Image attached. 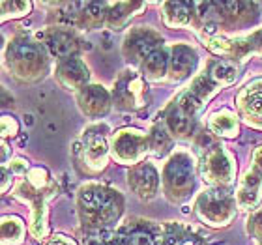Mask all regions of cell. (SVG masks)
<instances>
[{"mask_svg":"<svg viewBox=\"0 0 262 245\" xmlns=\"http://www.w3.org/2000/svg\"><path fill=\"white\" fill-rule=\"evenodd\" d=\"M79 206L82 219L92 227H105L120 217L124 202L116 191L105 185H84L79 193Z\"/></svg>","mask_w":262,"mask_h":245,"instance_id":"6da1fadb","label":"cell"},{"mask_svg":"<svg viewBox=\"0 0 262 245\" xmlns=\"http://www.w3.org/2000/svg\"><path fill=\"white\" fill-rule=\"evenodd\" d=\"M236 196L217 187L201 195L196 202V215L210 227H227L236 215Z\"/></svg>","mask_w":262,"mask_h":245,"instance_id":"7a4b0ae2","label":"cell"},{"mask_svg":"<svg viewBox=\"0 0 262 245\" xmlns=\"http://www.w3.org/2000/svg\"><path fill=\"white\" fill-rule=\"evenodd\" d=\"M165 189L172 198H184L193 189V161L184 152L174 153L165 167Z\"/></svg>","mask_w":262,"mask_h":245,"instance_id":"3957f363","label":"cell"},{"mask_svg":"<svg viewBox=\"0 0 262 245\" xmlns=\"http://www.w3.org/2000/svg\"><path fill=\"white\" fill-rule=\"evenodd\" d=\"M150 141L139 129H120L113 137V158L120 163H139L146 155Z\"/></svg>","mask_w":262,"mask_h":245,"instance_id":"277c9868","label":"cell"},{"mask_svg":"<svg viewBox=\"0 0 262 245\" xmlns=\"http://www.w3.org/2000/svg\"><path fill=\"white\" fill-rule=\"evenodd\" d=\"M202 174L204 180H208L213 185H229L234 180V163L223 148L213 146L204 158L202 163Z\"/></svg>","mask_w":262,"mask_h":245,"instance_id":"5b68a950","label":"cell"},{"mask_svg":"<svg viewBox=\"0 0 262 245\" xmlns=\"http://www.w3.org/2000/svg\"><path fill=\"white\" fill-rule=\"evenodd\" d=\"M8 62L10 65H13L17 75H30L43 65V55L34 43L25 41V39H17L10 47Z\"/></svg>","mask_w":262,"mask_h":245,"instance_id":"8992f818","label":"cell"},{"mask_svg":"<svg viewBox=\"0 0 262 245\" xmlns=\"http://www.w3.org/2000/svg\"><path fill=\"white\" fill-rule=\"evenodd\" d=\"M115 99L122 109H139L146 103V84L141 77L124 75L116 82Z\"/></svg>","mask_w":262,"mask_h":245,"instance_id":"52a82bcc","label":"cell"},{"mask_svg":"<svg viewBox=\"0 0 262 245\" xmlns=\"http://www.w3.org/2000/svg\"><path fill=\"white\" fill-rule=\"evenodd\" d=\"M161 43V38L158 34L152 32V30H144V28H139V30H133L126 38V43H124V55L129 58V60H142V58H148V56L158 51V45Z\"/></svg>","mask_w":262,"mask_h":245,"instance_id":"ba28073f","label":"cell"},{"mask_svg":"<svg viewBox=\"0 0 262 245\" xmlns=\"http://www.w3.org/2000/svg\"><path fill=\"white\" fill-rule=\"evenodd\" d=\"M127 184L141 198H152L158 193L159 176L150 163H139L129 170Z\"/></svg>","mask_w":262,"mask_h":245,"instance_id":"9c48e42d","label":"cell"},{"mask_svg":"<svg viewBox=\"0 0 262 245\" xmlns=\"http://www.w3.org/2000/svg\"><path fill=\"white\" fill-rule=\"evenodd\" d=\"M109 148L105 137L98 129H90L84 135V163L90 170H101L107 163Z\"/></svg>","mask_w":262,"mask_h":245,"instance_id":"30bf717a","label":"cell"},{"mask_svg":"<svg viewBox=\"0 0 262 245\" xmlns=\"http://www.w3.org/2000/svg\"><path fill=\"white\" fill-rule=\"evenodd\" d=\"M56 75H58V81L62 82V86H66L68 90L86 88L84 84L88 82V68L79 58L64 60L58 71H56Z\"/></svg>","mask_w":262,"mask_h":245,"instance_id":"8fae6325","label":"cell"},{"mask_svg":"<svg viewBox=\"0 0 262 245\" xmlns=\"http://www.w3.org/2000/svg\"><path fill=\"white\" fill-rule=\"evenodd\" d=\"M262 195V176L255 170H249L244 178H242L238 191H236V202L240 208L251 210L257 206Z\"/></svg>","mask_w":262,"mask_h":245,"instance_id":"7c38bea8","label":"cell"},{"mask_svg":"<svg viewBox=\"0 0 262 245\" xmlns=\"http://www.w3.org/2000/svg\"><path fill=\"white\" fill-rule=\"evenodd\" d=\"M79 103L84 115L88 116H101L109 109V94L101 86H86L79 96Z\"/></svg>","mask_w":262,"mask_h":245,"instance_id":"4fadbf2b","label":"cell"},{"mask_svg":"<svg viewBox=\"0 0 262 245\" xmlns=\"http://www.w3.org/2000/svg\"><path fill=\"white\" fill-rule=\"evenodd\" d=\"M196 65L195 51L187 45H176L172 49V58H170V73L174 81H182L193 73Z\"/></svg>","mask_w":262,"mask_h":245,"instance_id":"5bb4252c","label":"cell"},{"mask_svg":"<svg viewBox=\"0 0 262 245\" xmlns=\"http://www.w3.org/2000/svg\"><path fill=\"white\" fill-rule=\"evenodd\" d=\"M242 113L247 116L249 122H260L262 124V81H257L240 94Z\"/></svg>","mask_w":262,"mask_h":245,"instance_id":"9a60e30c","label":"cell"},{"mask_svg":"<svg viewBox=\"0 0 262 245\" xmlns=\"http://www.w3.org/2000/svg\"><path fill=\"white\" fill-rule=\"evenodd\" d=\"M47 45H49L53 55L58 56V58H66V60L75 58L77 51H79L77 39L71 34H66V32H53L47 38Z\"/></svg>","mask_w":262,"mask_h":245,"instance_id":"2e32d148","label":"cell"},{"mask_svg":"<svg viewBox=\"0 0 262 245\" xmlns=\"http://www.w3.org/2000/svg\"><path fill=\"white\" fill-rule=\"evenodd\" d=\"M167 125L172 135L176 137H186L193 129V115L187 113L180 103L170 107L169 115H167Z\"/></svg>","mask_w":262,"mask_h":245,"instance_id":"e0dca14e","label":"cell"},{"mask_svg":"<svg viewBox=\"0 0 262 245\" xmlns=\"http://www.w3.org/2000/svg\"><path fill=\"white\" fill-rule=\"evenodd\" d=\"M210 129L219 137H227V139H232V137L238 135V120H236V115L230 113V110H219L210 118Z\"/></svg>","mask_w":262,"mask_h":245,"instance_id":"ac0fdd59","label":"cell"},{"mask_svg":"<svg viewBox=\"0 0 262 245\" xmlns=\"http://www.w3.org/2000/svg\"><path fill=\"white\" fill-rule=\"evenodd\" d=\"M163 19L169 27H182L191 21V6L187 2H167L163 8Z\"/></svg>","mask_w":262,"mask_h":245,"instance_id":"d6986e66","label":"cell"},{"mask_svg":"<svg viewBox=\"0 0 262 245\" xmlns=\"http://www.w3.org/2000/svg\"><path fill=\"white\" fill-rule=\"evenodd\" d=\"M167 65H169V58H167V53L161 49H158L156 53L148 56L142 65V73L146 79L150 81H159L163 79L165 73H167Z\"/></svg>","mask_w":262,"mask_h":245,"instance_id":"ffe728a7","label":"cell"},{"mask_svg":"<svg viewBox=\"0 0 262 245\" xmlns=\"http://www.w3.org/2000/svg\"><path fill=\"white\" fill-rule=\"evenodd\" d=\"M165 245H202V241L191 230L176 225L165 232Z\"/></svg>","mask_w":262,"mask_h":245,"instance_id":"44dd1931","label":"cell"},{"mask_svg":"<svg viewBox=\"0 0 262 245\" xmlns=\"http://www.w3.org/2000/svg\"><path fill=\"white\" fill-rule=\"evenodd\" d=\"M212 79L219 84H232L238 79V65L230 60H219L212 68Z\"/></svg>","mask_w":262,"mask_h":245,"instance_id":"7402d4cb","label":"cell"},{"mask_svg":"<svg viewBox=\"0 0 262 245\" xmlns=\"http://www.w3.org/2000/svg\"><path fill=\"white\" fill-rule=\"evenodd\" d=\"M25 236V225L19 217L2 219V241L4 243H17Z\"/></svg>","mask_w":262,"mask_h":245,"instance_id":"603a6c76","label":"cell"},{"mask_svg":"<svg viewBox=\"0 0 262 245\" xmlns=\"http://www.w3.org/2000/svg\"><path fill=\"white\" fill-rule=\"evenodd\" d=\"M150 150L154 152V155H165V153L169 152L170 148V137L169 133L161 127V125H156L152 129V135H150Z\"/></svg>","mask_w":262,"mask_h":245,"instance_id":"cb8c5ba5","label":"cell"},{"mask_svg":"<svg viewBox=\"0 0 262 245\" xmlns=\"http://www.w3.org/2000/svg\"><path fill=\"white\" fill-rule=\"evenodd\" d=\"M84 11H82L81 15L84 17V25L88 27H98L99 23L103 21L105 13L109 15V11L107 10V4H98V2H90V4H82Z\"/></svg>","mask_w":262,"mask_h":245,"instance_id":"d4e9b609","label":"cell"},{"mask_svg":"<svg viewBox=\"0 0 262 245\" xmlns=\"http://www.w3.org/2000/svg\"><path fill=\"white\" fill-rule=\"evenodd\" d=\"M120 245H156V241H154L150 232L137 229L133 232H129L127 236H124V240L120 241Z\"/></svg>","mask_w":262,"mask_h":245,"instance_id":"484cf974","label":"cell"},{"mask_svg":"<svg viewBox=\"0 0 262 245\" xmlns=\"http://www.w3.org/2000/svg\"><path fill=\"white\" fill-rule=\"evenodd\" d=\"M191 92L195 94L196 98L201 99V103H206V99L212 98V94L215 92V86H213L208 79L201 77V79H196V81H195V84H193V88H191Z\"/></svg>","mask_w":262,"mask_h":245,"instance_id":"4316f807","label":"cell"},{"mask_svg":"<svg viewBox=\"0 0 262 245\" xmlns=\"http://www.w3.org/2000/svg\"><path fill=\"white\" fill-rule=\"evenodd\" d=\"M122 10H124V4H116L115 10L109 11V25L115 28V30H118V28H120L122 25H124V23L133 15V13H124Z\"/></svg>","mask_w":262,"mask_h":245,"instance_id":"83f0119b","label":"cell"},{"mask_svg":"<svg viewBox=\"0 0 262 245\" xmlns=\"http://www.w3.org/2000/svg\"><path fill=\"white\" fill-rule=\"evenodd\" d=\"M30 6H32L30 2H2V13H4V17H6L13 10L15 11V17H21V15H25V13H28Z\"/></svg>","mask_w":262,"mask_h":245,"instance_id":"f1b7e54d","label":"cell"},{"mask_svg":"<svg viewBox=\"0 0 262 245\" xmlns=\"http://www.w3.org/2000/svg\"><path fill=\"white\" fill-rule=\"evenodd\" d=\"M249 232H251L257 240L262 241V210L257 213H253V217L249 219Z\"/></svg>","mask_w":262,"mask_h":245,"instance_id":"f546056e","label":"cell"},{"mask_svg":"<svg viewBox=\"0 0 262 245\" xmlns=\"http://www.w3.org/2000/svg\"><path fill=\"white\" fill-rule=\"evenodd\" d=\"M17 131H19V124L13 116H2V137H10V135H15Z\"/></svg>","mask_w":262,"mask_h":245,"instance_id":"4dcf8cb0","label":"cell"},{"mask_svg":"<svg viewBox=\"0 0 262 245\" xmlns=\"http://www.w3.org/2000/svg\"><path fill=\"white\" fill-rule=\"evenodd\" d=\"M84 245H116L111 238V234H105V232H98V234H92L88 240H84Z\"/></svg>","mask_w":262,"mask_h":245,"instance_id":"1f68e13d","label":"cell"},{"mask_svg":"<svg viewBox=\"0 0 262 245\" xmlns=\"http://www.w3.org/2000/svg\"><path fill=\"white\" fill-rule=\"evenodd\" d=\"M45 245H77V243L71 240V238H68V236L58 234V236H55V238H51Z\"/></svg>","mask_w":262,"mask_h":245,"instance_id":"d6a6232c","label":"cell"},{"mask_svg":"<svg viewBox=\"0 0 262 245\" xmlns=\"http://www.w3.org/2000/svg\"><path fill=\"white\" fill-rule=\"evenodd\" d=\"M253 45L262 53V32H257L255 36H253Z\"/></svg>","mask_w":262,"mask_h":245,"instance_id":"836d02e7","label":"cell"},{"mask_svg":"<svg viewBox=\"0 0 262 245\" xmlns=\"http://www.w3.org/2000/svg\"><path fill=\"white\" fill-rule=\"evenodd\" d=\"M255 165H257L258 169L262 170V146L258 148L257 152H255Z\"/></svg>","mask_w":262,"mask_h":245,"instance_id":"e575fe53","label":"cell"},{"mask_svg":"<svg viewBox=\"0 0 262 245\" xmlns=\"http://www.w3.org/2000/svg\"><path fill=\"white\" fill-rule=\"evenodd\" d=\"M260 245H262V241H260Z\"/></svg>","mask_w":262,"mask_h":245,"instance_id":"d590c367","label":"cell"}]
</instances>
